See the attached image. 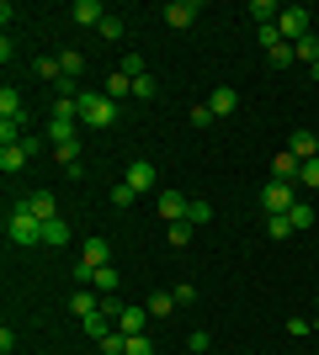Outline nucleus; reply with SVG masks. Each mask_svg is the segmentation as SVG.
Masks as SVG:
<instances>
[{
  "instance_id": "obj_1",
  "label": "nucleus",
  "mask_w": 319,
  "mask_h": 355,
  "mask_svg": "<svg viewBox=\"0 0 319 355\" xmlns=\"http://www.w3.org/2000/svg\"><path fill=\"white\" fill-rule=\"evenodd\" d=\"M6 234H11V244L32 250V244H43V223H38V212H32L27 202H16V207L6 212Z\"/></svg>"
},
{
  "instance_id": "obj_2",
  "label": "nucleus",
  "mask_w": 319,
  "mask_h": 355,
  "mask_svg": "<svg viewBox=\"0 0 319 355\" xmlns=\"http://www.w3.org/2000/svg\"><path fill=\"white\" fill-rule=\"evenodd\" d=\"M117 122V101L106 90H80V128H112Z\"/></svg>"
},
{
  "instance_id": "obj_3",
  "label": "nucleus",
  "mask_w": 319,
  "mask_h": 355,
  "mask_svg": "<svg viewBox=\"0 0 319 355\" xmlns=\"http://www.w3.org/2000/svg\"><path fill=\"white\" fill-rule=\"evenodd\" d=\"M293 202H298V186H293V180H272V186L261 191V207H266V218H282V212H293Z\"/></svg>"
},
{
  "instance_id": "obj_4",
  "label": "nucleus",
  "mask_w": 319,
  "mask_h": 355,
  "mask_svg": "<svg viewBox=\"0 0 319 355\" xmlns=\"http://www.w3.org/2000/svg\"><path fill=\"white\" fill-rule=\"evenodd\" d=\"M277 32H282V43H298V37H309V6H282V16H277Z\"/></svg>"
},
{
  "instance_id": "obj_5",
  "label": "nucleus",
  "mask_w": 319,
  "mask_h": 355,
  "mask_svg": "<svg viewBox=\"0 0 319 355\" xmlns=\"http://www.w3.org/2000/svg\"><path fill=\"white\" fill-rule=\"evenodd\" d=\"M197 11H202L197 0H170V6H165V11H160V16H165V27L186 32V27H192V21H197Z\"/></svg>"
},
{
  "instance_id": "obj_6",
  "label": "nucleus",
  "mask_w": 319,
  "mask_h": 355,
  "mask_svg": "<svg viewBox=\"0 0 319 355\" xmlns=\"http://www.w3.org/2000/svg\"><path fill=\"white\" fill-rule=\"evenodd\" d=\"M154 207H160V218H165V223H186L192 202H186L181 191H160V202H154Z\"/></svg>"
},
{
  "instance_id": "obj_7",
  "label": "nucleus",
  "mask_w": 319,
  "mask_h": 355,
  "mask_svg": "<svg viewBox=\"0 0 319 355\" xmlns=\"http://www.w3.org/2000/svg\"><path fill=\"white\" fill-rule=\"evenodd\" d=\"M75 138H80V122L75 117H48V148L75 144Z\"/></svg>"
},
{
  "instance_id": "obj_8",
  "label": "nucleus",
  "mask_w": 319,
  "mask_h": 355,
  "mask_svg": "<svg viewBox=\"0 0 319 355\" xmlns=\"http://www.w3.org/2000/svg\"><path fill=\"white\" fill-rule=\"evenodd\" d=\"M69 313H75L80 324H85L91 313H101V302H96V292H91V286H75V292H69Z\"/></svg>"
},
{
  "instance_id": "obj_9",
  "label": "nucleus",
  "mask_w": 319,
  "mask_h": 355,
  "mask_svg": "<svg viewBox=\"0 0 319 355\" xmlns=\"http://www.w3.org/2000/svg\"><path fill=\"white\" fill-rule=\"evenodd\" d=\"M122 180H128L133 191H154V180H160V175H154V164H149V159H133V164H128V175H122Z\"/></svg>"
},
{
  "instance_id": "obj_10",
  "label": "nucleus",
  "mask_w": 319,
  "mask_h": 355,
  "mask_svg": "<svg viewBox=\"0 0 319 355\" xmlns=\"http://www.w3.org/2000/svg\"><path fill=\"white\" fill-rule=\"evenodd\" d=\"M22 202L38 212V223H54V218H59V202H54V191H27Z\"/></svg>"
},
{
  "instance_id": "obj_11",
  "label": "nucleus",
  "mask_w": 319,
  "mask_h": 355,
  "mask_svg": "<svg viewBox=\"0 0 319 355\" xmlns=\"http://www.w3.org/2000/svg\"><path fill=\"white\" fill-rule=\"evenodd\" d=\"M69 21H80V27H101L106 11L96 6V0H75V6H69Z\"/></svg>"
},
{
  "instance_id": "obj_12",
  "label": "nucleus",
  "mask_w": 319,
  "mask_h": 355,
  "mask_svg": "<svg viewBox=\"0 0 319 355\" xmlns=\"http://www.w3.org/2000/svg\"><path fill=\"white\" fill-rule=\"evenodd\" d=\"M80 260H85V266H106V260H112V244H106L101 234H91L80 244Z\"/></svg>"
},
{
  "instance_id": "obj_13",
  "label": "nucleus",
  "mask_w": 319,
  "mask_h": 355,
  "mask_svg": "<svg viewBox=\"0 0 319 355\" xmlns=\"http://www.w3.org/2000/svg\"><path fill=\"white\" fill-rule=\"evenodd\" d=\"M298 170H304V159H298V154H288V148L272 159V180H293V186H298Z\"/></svg>"
},
{
  "instance_id": "obj_14",
  "label": "nucleus",
  "mask_w": 319,
  "mask_h": 355,
  "mask_svg": "<svg viewBox=\"0 0 319 355\" xmlns=\"http://www.w3.org/2000/svg\"><path fill=\"white\" fill-rule=\"evenodd\" d=\"M27 159H32V154H27L22 144H6V148H0V170H6V175H22V170H27Z\"/></svg>"
},
{
  "instance_id": "obj_15",
  "label": "nucleus",
  "mask_w": 319,
  "mask_h": 355,
  "mask_svg": "<svg viewBox=\"0 0 319 355\" xmlns=\"http://www.w3.org/2000/svg\"><path fill=\"white\" fill-rule=\"evenodd\" d=\"M208 106H213V117H234V112H240V96H234L229 85H218V90L208 96Z\"/></svg>"
},
{
  "instance_id": "obj_16",
  "label": "nucleus",
  "mask_w": 319,
  "mask_h": 355,
  "mask_svg": "<svg viewBox=\"0 0 319 355\" xmlns=\"http://www.w3.org/2000/svg\"><path fill=\"white\" fill-rule=\"evenodd\" d=\"M288 154H298V159H319V138H314V133H304V128H298V133L288 138Z\"/></svg>"
},
{
  "instance_id": "obj_17",
  "label": "nucleus",
  "mask_w": 319,
  "mask_h": 355,
  "mask_svg": "<svg viewBox=\"0 0 319 355\" xmlns=\"http://www.w3.org/2000/svg\"><path fill=\"white\" fill-rule=\"evenodd\" d=\"M106 96H112V101H133V80H128L122 69H112L106 74Z\"/></svg>"
},
{
  "instance_id": "obj_18",
  "label": "nucleus",
  "mask_w": 319,
  "mask_h": 355,
  "mask_svg": "<svg viewBox=\"0 0 319 355\" xmlns=\"http://www.w3.org/2000/svg\"><path fill=\"white\" fill-rule=\"evenodd\" d=\"M0 122H22V96H16L11 85L0 90Z\"/></svg>"
},
{
  "instance_id": "obj_19",
  "label": "nucleus",
  "mask_w": 319,
  "mask_h": 355,
  "mask_svg": "<svg viewBox=\"0 0 319 355\" xmlns=\"http://www.w3.org/2000/svg\"><path fill=\"white\" fill-rule=\"evenodd\" d=\"M43 244H48V250H59V244H69V223H64V218L43 223Z\"/></svg>"
},
{
  "instance_id": "obj_20",
  "label": "nucleus",
  "mask_w": 319,
  "mask_h": 355,
  "mask_svg": "<svg viewBox=\"0 0 319 355\" xmlns=\"http://www.w3.org/2000/svg\"><path fill=\"white\" fill-rule=\"evenodd\" d=\"M59 59H64V74H69V80H80V74H85V64H91L85 53H80V48H64Z\"/></svg>"
},
{
  "instance_id": "obj_21",
  "label": "nucleus",
  "mask_w": 319,
  "mask_h": 355,
  "mask_svg": "<svg viewBox=\"0 0 319 355\" xmlns=\"http://www.w3.org/2000/svg\"><path fill=\"white\" fill-rule=\"evenodd\" d=\"M144 308H149V318H170V313H176V297H170V292H154Z\"/></svg>"
},
{
  "instance_id": "obj_22",
  "label": "nucleus",
  "mask_w": 319,
  "mask_h": 355,
  "mask_svg": "<svg viewBox=\"0 0 319 355\" xmlns=\"http://www.w3.org/2000/svg\"><path fill=\"white\" fill-rule=\"evenodd\" d=\"M293 59H304V64H319V37H314V32L293 43Z\"/></svg>"
},
{
  "instance_id": "obj_23",
  "label": "nucleus",
  "mask_w": 319,
  "mask_h": 355,
  "mask_svg": "<svg viewBox=\"0 0 319 355\" xmlns=\"http://www.w3.org/2000/svg\"><path fill=\"white\" fill-rule=\"evenodd\" d=\"M288 223H293V234H298V228H314V207H309V202H293Z\"/></svg>"
},
{
  "instance_id": "obj_24",
  "label": "nucleus",
  "mask_w": 319,
  "mask_h": 355,
  "mask_svg": "<svg viewBox=\"0 0 319 355\" xmlns=\"http://www.w3.org/2000/svg\"><path fill=\"white\" fill-rule=\"evenodd\" d=\"M91 286H96V292H106V297H112V292H117V270H112V266H96Z\"/></svg>"
},
{
  "instance_id": "obj_25",
  "label": "nucleus",
  "mask_w": 319,
  "mask_h": 355,
  "mask_svg": "<svg viewBox=\"0 0 319 355\" xmlns=\"http://www.w3.org/2000/svg\"><path fill=\"white\" fill-rule=\"evenodd\" d=\"M154 96H160L154 74H138V80H133V101H154Z\"/></svg>"
},
{
  "instance_id": "obj_26",
  "label": "nucleus",
  "mask_w": 319,
  "mask_h": 355,
  "mask_svg": "<svg viewBox=\"0 0 319 355\" xmlns=\"http://www.w3.org/2000/svg\"><path fill=\"white\" fill-rule=\"evenodd\" d=\"M85 334H91V340H106V334H112V324H106V313H91V318H85Z\"/></svg>"
},
{
  "instance_id": "obj_27",
  "label": "nucleus",
  "mask_w": 319,
  "mask_h": 355,
  "mask_svg": "<svg viewBox=\"0 0 319 355\" xmlns=\"http://www.w3.org/2000/svg\"><path fill=\"white\" fill-rule=\"evenodd\" d=\"M122 355H154V340H149V334H128Z\"/></svg>"
},
{
  "instance_id": "obj_28",
  "label": "nucleus",
  "mask_w": 319,
  "mask_h": 355,
  "mask_svg": "<svg viewBox=\"0 0 319 355\" xmlns=\"http://www.w3.org/2000/svg\"><path fill=\"white\" fill-rule=\"evenodd\" d=\"M165 239L176 244V250H186V244H192V223H170V228H165Z\"/></svg>"
},
{
  "instance_id": "obj_29",
  "label": "nucleus",
  "mask_w": 319,
  "mask_h": 355,
  "mask_svg": "<svg viewBox=\"0 0 319 355\" xmlns=\"http://www.w3.org/2000/svg\"><path fill=\"white\" fill-rule=\"evenodd\" d=\"M96 32H101L106 43H122V32H128V27H122V16H106V21H101Z\"/></svg>"
},
{
  "instance_id": "obj_30",
  "label": "nucleus",
  "mask_w": 319,
  "mask_h": 355,
  "mask_svg": "<svg viewBox=\"0 0 319 355\" xmlns=\"http://www.w3.org/2000/svg\"><path fill=\"white\" fill-rule=\"evenodd\" d=\"M266 64H272V69H288L293 64V43H277L272 53H266Z\"/></svg>"
},
{
  "instance_id": "obj_31",
  "label": "nucleus",
  "mask_w": 319,
  "mask_h": 355,
  "mask_svg": "<svg viewBox=\"0 0 319 355\" xmlns=\"http://www.w3.org/2000/svg\"><path fill=\"white\" fill-rule=\"evenodd\" d=\"M117 69L128 74V80H138V74H149V69H144V59H138V53H122V59H117Z\"/></svg>"
},
{
  "instance_id": "obj_32",
  "label": "nucleus",
  "mask_w": 319,
  "mask_h": 355,
  "mask_svg": "<svg viewBox=\"0 0 319 355\" xmlns=\"http://www.w3.org/2000/svg\"><path fill=\"white\" fill-rule=\"evenodd\" d=\"M298 186H309V191H319V159H304V170H298Z\"/></svg>"
},
{
  "instance_id": "obj_33",
  "label": "nucleus",
  "mask_w": 319,
  "mask_h": 355,
  "mask_svg": "<svg viewBox=\"0 0 319 355\" xmlns=\"http://www.w3.org/2000/svg\"><path fill=\"white\" fill-rule=\"evenodd\" d=\"M170 297H176V308H192V302H197V286L181 282V286H170Z\"/></svg>"
},
{
  "instance_id": "obj_34",
  "label": "nucleus",
  "mask_w": 319,
  "mask_h": 355,
  "mask_svg": "<svg viewBox=\"0 0 319 355\" xmlns=\"http://www.w3.org/2000/svg\"><path fill=\"white\" fill-rule=\"evenodd\" d=\"M133 186H128V180H122V186H112V207H133Z\"/></svg>"
},
{
  "instance_id": "obj_35",
  "label": "nucleus",
  "mask_w": 319,
  "mask_h": 355,
  "mask_svg": "<svg viewBox=\"0 0 319 355\" xmlns=\"http://www.w3.org/2000/svg\"><path fill=\"white\" fill-rule=\"evenodd\" d=\"M266 234H272V239H288V234H293V223H288V212H282V218H266Z\"/></svg>"
},
{
  "instance_id": "obj_36",
  "label": "nucleus",
  "mask_w": 319,
  "mask_h": 355,
  "mask_svg": "<svg viewBox=\"0 0 319 355\" xmlns=\"http://www.w3.org/2000/svg\"><path fill=\"white\" fill-rule=\"evenodd\" d=\"M256 37H261V48H266V53H272V48L282 43V32H277V21H272V27H256Z\"/></svg>"
},
{
  "instance_id": "obj_37",
  "label": "nucleus",
  "mask_w": 319,
  "mask_h": 355,
  "mask_svg": "<svg viewBox=\"0 0 319 355\" xmlns=\"http://www.w3.org/2000/svg\"><path fill=\"white\" fill-rule=\"evenodd\" d=\"M186 117H192V128H208V122H213V106H208V101H197L192 112H186Z\"/></svg>"
},
{
  "instance_id": "obj_38",
  "label": "nucleus",
  "mask_w": 319,
  "mask_h": 355,
  "mask_svg": "<svg viewBox=\"0 0 319 355\" xmlns=\"http://www.w3.org/2000/svg\"><path fill=\"white\" fill-rule=\"evenodd\" d=\"M208 345H213V340H208V329H197V334H192V340H186V350H197V355H208Z\"/></svg>"
},
{
  "instance_id": "obj_39",
  "label": "nucleus",
  "mask_w": 319,
  "mask_h": 355,
  "mask_svg": "<svg viewBox=\"0 0 319 355\" xmlns=\"http://www.w3.org/2000/svg\"><path fill=\"white\" fill-rule=\"evenodd\" d=\"M213 218V207H208V202H192V212H186V223H208Z\"/></svg>"
},
{
  "instance_id": "obj_40",
  "label": "nucleus",
  "mask_w": 319,
  "mask_h": 355,
  "mask_svg": "<svg viewBox=\"0 0 319 355\" xmlns=\"http://www.w3.org/2000/svg\"><path fill=\"white\" fill-rule=\"evenodd\" d=\"M309 80H319V64H309Z\"/></svg>"
},
{
  "instance_id": "obj_41",
  "label": "nucleus",
  "mask_w": 319,
  "mask_h": 355,
  "mask_svg": "<svg viewBox=\"0 0 319 355\" xmlns=\"http://www.w3.org/2000/svg\"><path fill=\"white\" fill-rule=\"evenodd\" d=\"M192 355H197V350H192Z\"/></svg>"
}]
</instances>
